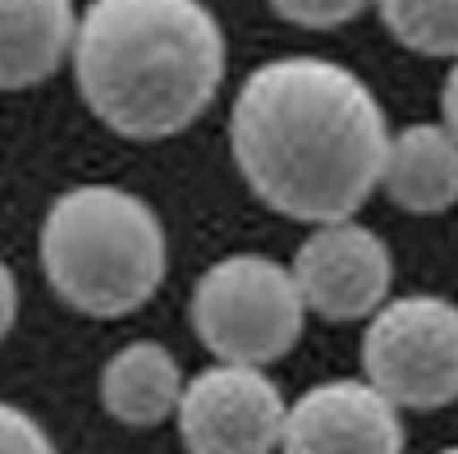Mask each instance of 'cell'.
I'll return each mask as SVG.
<instances>
[{
	"mask_svg": "<svg viewBox=\"0 0 458 454\" xmlns=\"http://www.w3.org/2000/svg\"><path fill=\"white\" fill-rule=\"evenodd\" d=\"M284 395L261 367H202L179 395V436L188 454H276L284 436Z\"/></svg>",
	"mask_w": 458,
	"mask_h": 454,
	"instance_id": "obj_6",
	"label": "cell"
},
{
	"mask_svg": "<svg viewBox=\"0 0 458 454\" xmlns=\"http://www.w3.org/2000/svg\"><path fill=\"white\" fill-rule=\"evenodd\" d=\"M73 0H0V92L37 88L69 60Z\"/></svg>",
	"mask_w": 458,
	"mask_h": 454,
	"instance_id": "obj_9",
	"label": "cell"
},
{
	"mask_svg": "<svg viewBox=\"0 0 458 454\" xmlns=\"http://www.w3.org/2000/svg\"><path fill=\"white\" fill-rule=\"evenodd\" d=\"M42 271L88 317H129L161 289L170 267L165 225L147 198L120 184H79L42 220Z\"/></svg>",
	"mask_w": 458,
	"mask_h": 454,
	"instance_id": "obj_3",
	"label": "cell"
},
{
	"mask_svg": "<svg viewBox=\"0 0 458 454\" xmlns=\"http://www.w3.org/2000/svg\"><path fill=\"white\" fill-rule=\"evenodd\" d=\"M289 271L308 313L326 321H362L376 308H386L394 285V257L376 230L349 216L312 225V235L298 244Z\"/></svg>",
	"mask_w": 458,
	"mask_h": 454,
	"instance_id": "obj_7",
	"label": "cell"
},
{
	"mask_svg": "<svg viewBox=\"0 0 458 454\" xmlns=\"http://www.w3.org/2000/svg\"><path fill=\"white\" fill-rule=\"evenodd\" d=\"M440 454H458V445H454V450H440Z\"/></svg>",
	"mask_w": 458,
	"mask_h": 454,
	"instance_id": "obj_17",
	"label": "cell"
},
{
	"mask_svg": "<svg viewBox=\"0 0 458 454\" xmlns=\"http://www.w3.org/2000/svg\"><path fill=\"white\" fill-rule=\"evenodd\" d=\"M188 317L216 363L266 367L298 345L308 303L293 285V271L276 257L234 253L198 276Z\"/></svg>",
	"mask_w": 458,
	"mask_h": 454,
	"instance_id": "obj_4",
	"label": "cell"
},
{
	"mask_svg": "<svg viewBox=\"0 0 458 454\" xmlns=\"http://www.w3.org/2000/svg\"><path fill=\"white\" fill-rule=\"evenodd\" d=\"M0 454H60V450L32 413L0 399Z\"/></svg>",
	"mask_w": 458,
	"mask_h": 454,
	"instance_id": "obj_14",
	"label": "cell"
},
{
	"mask_svg": "<svg viewBox=\"0 0 458 454\" xmlns=\"http://www.w3.org/2000/svg\"><path fill=\"white\" fill-rule=\"evenodd\" d=\"M367 5H376V0H271V10L298 28H339L358 19Z\"/></svg>",
	"mask_w": 458,
	"mask_h": 454,
	"instance_id": "obj_13",
	"label": "cell"
},
{
	"mask_svg": "<svg viewBox=\"0 0 458 454\" xmlns=\"http://www.w3.org/2000/svg\"><path fill=\"white\" fill-rule=\"evenodd\" d=\"M229 151L271 211L326 225L358 216L380 188L390 129L349 64L280 56L243 79L229 110Z\"/></svg>",
	"mask_w": 458,
	"mask_h": 454,
	"instance_id": "obj_1",
	"label": "cell"
},
{
	"mask_svg": "<svg viewBox=\"0 0 458 454\" xmlns=\"http://www.w3.org/2000/svg\"><path fill=\"white\" fill-rule=\"evenodd\" d=\"M380 188L412 216H440L458 202V138L445 129V120L390 133Z\"/></svg>",
	"mask_w": 458,
	"mask_h": 454,
	"instance_id": "obj_10",
	"label": "cell"
},
{
	"mask_svg": "<svg viewBox=\"0 0 458 454\" xmlns=\"http://www.w3.org/2000/svg\"><path fill=\"white\" fill-rule=\"evenodd\" d=\"M183 372L157 339H133L101 367V408L124 427H157L179 408Z\"/></svg>",
	"mask_w": 458,
	"mask_h": 454,
	"instance_id": "obj_11",
	"label": "cell"
},
{
	"mask_svg": "<svg viewBox=\"0 0 458 454\" xmlns=\"http://www.w3.org/2000/svg\"><path fill=\"white\" fill-rule=\"evenodd\" d=\"M440 116H445V129L458 138V60H454L449 79H445V88H440Z\"/></svg>",
	"mask_w": 458,
	"mask_h": 454,
	"instance_id": "obj_16",
	"label": "cell"
},
{
	"mask_svg": "<svg viewBox=\"0 0 458 454\" xmlns=\"http://www.w3.org/2000/svg\"><path fill=\"white\" fill-rule=\"evenodd\" d=\"M284 454H403L399 404L362 381H321L284 413Z\"/></svg>",
	"mask_w": 458,
	"mask_h": 454,
	"instance_id": "obj_8",
	"label": "cell"
},
{
	"mask_svg": "<svg viewBox=\"0 0 458 454\" xmlns=\"http://www.w3.org/2000/svg\"><path fill=\"white\" fill-rule=\"evenodd\" d=\"M73 79L114 133L174 138L225 83V32L202 0H92L73 32Z\"/></svg>",
	"mask_w": 458,
	"mask_h": 454,
	"instance_id": "obj_2",
	"label": "cell"
},
{
	"mask_svg": "<svg viewBox=\"0 0 458 454\" xmlns=\"http://www.w3.org/2000/svg\"><path fill=\"white\" fill-rule=\"evenodd\" d=\"M14 317H19V280H14V271L5 267V261H0V339L10 335Z\"/></svg>",
	"mask_w": 458,
	"mask_h": 454,
	"instance_id": "obj_15",
	"label": "cell"
},
{
	"mask_svg": "<svg viewBox=\"0 0 458 454\" xmlns=\"http://www.w3.org/2000/svg\"><path fill=\"white\" fill-rule=\"evenodd\" d=\"M367 381L399 408L431 413L458 399V303L440 294L386 298L362 335Z\"/></svg>",
	"mask_w": 458,
	"mask_h": 454,
	"instance_id": "obj_5",
	"label": "cell"
},
{
	"mask_svg": "<svg viewBox=\"0 0 458 454\" xmlns=\"http://www.w3.org/2000/svg\"><path fill=\"white\" fill-rule=\"evenodd\" d=\"M376 10L399 47L458 60V0H376Z\"/></svg>",
	"mask_w": 458,
	"mask_h": 454,
	"instance_id": "obj_12",
	"label": "cell"
}]
</instances>
